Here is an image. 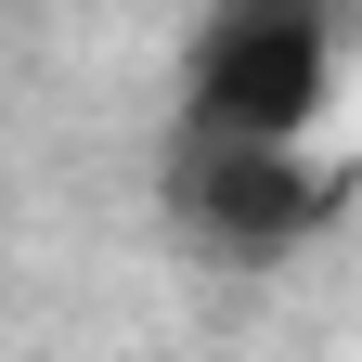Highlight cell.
Returning <instances> with one entry per match:
<instances>
[{
	"label": "cell",
	"mask_w": 362,
	"mask_h": 362,
	"mask_svg": "<svg viewBox=\"0 0 362 362\" xmlns=\"http://www.w3.org/2000/svg\"><path fill=\"white\" fill-rule=\"evenodd\" d=\"M337 90V13L310 0H233L194 26L181 65V143H310Z\"/></svg>",
	"instance_id": "1"
},
{
	"label": "cell",
	"mask_w": 362,
	"mask_h": 362,
	"mask_svg": "<svg viewBox=\"0 0 362 362\" xmlns=\"http://www.w3.org/2000/svg\"><path fill=\"white\" fill-rule=\"evenodd\" d=\"M337 194H349V168H324L310 143H168V220L233 272L310 246L337 220Z\"/></svg>",
	"instance_id": "2"
}]
</instances>
